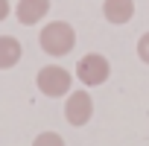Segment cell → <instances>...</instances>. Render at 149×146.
<instances>
[{
	"label": "cell",
	"instance_id": "8",
	"mask_svg": "<svg viewBox=\"0 0 149 146\" xmlns=\"http://www.w3.org/2000/svg\"><path fill=\"white\" fill-rule=\"evenodd\" d=\"M32 146H64V137L56 134V131H41V134L32 140Z\"/></svg>",
	"mask_w": 149,
	"mask_h": 146
},
{
	"label": "cell",
	"instance_id": "2",
	"mask_svg": "<svg viewBox=\"0 0 149 146\" xmlns=\"http://www.w3.org/2000/svg\"><path fill=\"white\" fill-rule=\"evenodd\" d=\"M35 85L44 97H67L70 88H73V73L61 64H47L38 70V76H35Z\"/></svg>",
	"mask_w": 149,
	"mask_h": 146
},
{
	"label": "cell",
	"instance_id": "4",
	"mask_svg": "<svg viewBox=\"0 0 149 146\" xmlns=\"http://www.w3.org/2000/svg\"><path fill=\"white\" fill-rule=\"evenodd\" d=\"M64 117L70 126H88V120L94 117V99L88 91H70L67 94V102H64Z\"/></svg>",
	"mask_w": 149,
	"mask_h": 146
},
{
	"label": "cell",
	"instance_id": "10",
	"mask_svg": "<svg viewBox=\"0 0 149 146\" xmlns=\"http://www.w3.org/2000/svg\"><path fill=\"white\" fill-rule=\"evenodd\" d=\"M9 12H12L9 0H0V21H6V18H9Z\"/></svg>",
	"mask_w": 149,
	"mask_h": 146
},
{
	"label": "cell",
	"instance_id": "3",
	"mask_svg": "<svg viewBox=\"0 0 149 146\" xmlns=\"http://www.w3.org/2000/svg\"><path fill=\"white\" fill-rule=\"evenodd\" d=\"M111 76V61L102 56V53H88L76 61V79L85 85V88H97V85H105Z\"/></svg>",
	"mask_w": 149,
	"mask_h": 146
},
{
	"label": "cell",
	"instance_id": "5",
	"mask_svg": "<svg viewBox=\"0 0 149 146\" xmlns=\"http://www.w3.org/2000/svg\"><path fill=\"white\" fill-rule=\"evenodd\" d=\"M47 12H50V0H18V9H15L24 26H35L38 21L47 18Z\"/></svg>",
	"mask_w": 149,
	"mask_h": 146
},
{
	"label": "cell",
	"instance_id": "6",
	"mask_svg": "<svg viewBox=\"0 0 149 146\" xmlns=\"http://www.w3.org/2000/svg\"><path fill=\"white\" fill-rule=\"evenodd\" d=\"M102 15L108 24H129L134 15V0H102Z\"/></svg>",
	"mask_w": 149,
	"mask_h": 146
},
{
	"label": "cell",
	"instance_id": "7",
	"mask_svg": "<svg viewBox=\"0 0 149 146\" xmlns=\"http://www.w3.org/2000/svg\"><path fill=\"white\" fill-rule=\"evenodd\" d=\"M21 56H24V47H21L18 38H12V35H0V70L15 67V64L21 61Z\"/></svg>",
	"mask_w": 149,
	"mask_h": 146
},
{
	"label": "cell",
	"instance_id": "9",
	"mask_svg": "<svg viewBox=\"0 0 149 146\" xmlns=\"http://www.w3.org/2000/svg\"><path fill=\"white\" fill-rule=\"evenodd\" d=\"M137 58H140L143 64H149V32H143V35L137 38Z\"/></svg>",
	"mask_w": 149,
	"mask_h": 146
},
{
	"label": "cell",
	"instance_id": "1",
	"mask_svg": "<svg viewBox=\"0 0 149 146\" xmlns=\"http://www.w3.org/2000/svg\"><path fill=\"white\" fill-rule=\"evenodd\" d=\"M38 44H41V50H44L47 56L61 58V56H67L73 47H76V29H73L67 21H50V24L41 29Z\"/></svg>",
	"mask_w": 149,
	"mask_h": 146
}]
</instances>
